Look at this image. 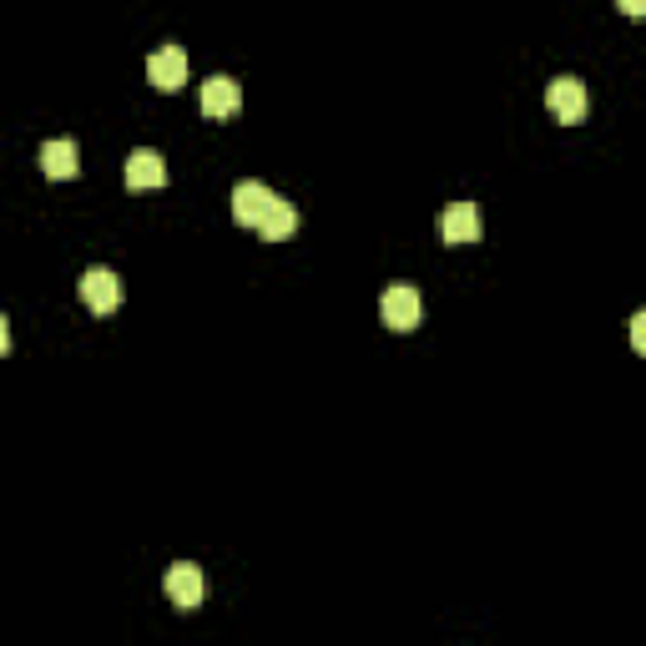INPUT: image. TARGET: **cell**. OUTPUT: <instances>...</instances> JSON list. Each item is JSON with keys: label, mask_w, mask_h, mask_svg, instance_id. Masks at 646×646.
Listing matches in <instances>:
<instances>
[{"label": "cell", "mask_w": 646, "mask_h": 646, "mask_svg": "<svg viewBox=\"0 0 646 646\" xmlns=\"http://www.w3.org/2000/svg\"><path fill=\"white\" fill-rule=\"evenodd\" d=\"M379 314H384V324H389L395 334H415L419 318H425V298H419L415 284H389V288H384V298H379Z\"/></svg>", "instance_id": "cell-1"}, {"label": "cell", "mask_w": 646, "mask_h": 646, "mask_svg": "<svg viewBox=\"0 0 646 646\" xmlns=\"http://www.w3.org/2000/svg\"><path fill=\"white\" fill-rule=\"evenodd\" d=\"M167 596H172L177 612H198V606L208 602V576H202V566L177 560V566L167 570Z\"/></svg>", "instance_id": "cell-2"}, {"label": "cell", "mask_w": 646, "mask_h": 646, "mask_svg": "<svg viewBox=\"0 0 646 646\" xmlns=\"http://www.w3.org/2000/svg\"><path fill=\"white\" fill-rule=\"evenodd\" d=\"M278 202V192L268 182H258V177H248V182L232 187V222H242V228H258V222L268 218V208Z\"/></svg>", "instance_id": "cell-3"}, {"label": "cell", "mask_w": 646, "mask_h": 646, "mask_svg": "<svg viewBox=\"0 0 646 646\" xmlns=\"http://www.w3.org/2000/svg\"><path fill=\"white\" fill-rule=\"evenodd\" d=\"M435 232H439V242H449V248L475 242L480 238V212H475V202H449V208L435 218Z\"/></svg>", "instance_id": "cell-4"}, {"label": "cell", "mask_w": 646, "mask_h": 646, "mask_svg": "<svg viewBox=\"0 0 646 646\" xmlns=\"http://www.w3.org/2000/svg\"><path fill=\"white\" fill-rule=\"evenodd\" d=\"M546 107L556 111V121L576 127V121L586 117V81H580V77H556L546 87Z\"/></svg>", "instance_id": "cell-5"}, {"label": "cell", "mask_w": 646, "mask_h": 646, "mask_svg": "<svg viewBox=\"0 0 646 646\" xmlns=\"http://www.w3.org/2000/svg\"><path fill=\"white\" fill-rule=\"evenodd\" d=\"M81 304H87L91 314L121 308V278L111 274V268H87V274H81Z\"/></svg>", "instance_id": "cell-6"}, {"label": "cell", "mask_w": 646, "mask_h": 646, "mask_svg": "<svg viewBox=\"0 0 646 646\" xmlns=\"http://www.w3.org/2000/svg\"><path fill=\"white\" fill-rule=\"evenodd\" d=\"M147 81L157 91H177L187 81V51L182 46H162V51L147 56Z\"/></svg>", "instance_id": "cell-7"}, {"label": "cell", "mask_w": 646, "mask_h": 646, "mask_svg": "<svg viewBox=\"0 0 646 646\" xmlns=\"http://www.w3.org/2000/svg\"><path fill=\"white\" fill-rule=\"evenodd\" d=\"M198 107H202V117H212V121L232 117V111L242 107V91H238V81H232V77H208V81H202V97H198Z\"/></svg>", "instance_id": "cell-8"}, {"label": "cell", "mask_w": 646, "mask_h": 646, "mask_svg": "<svg viewBox=\"0 0 646 646\" xmlns=\"http://www.w3.org/2000/svg\"><path fill=\"white\" fill-rule=\"evenodd\" d=\"M127 187H132V192H147V187H167L162 152H152V147H137V152L127 157Z\"/></svg>", "instance_id": "cell-9"}, {"label": "cell", "mask_w": 646, "mask_h": 646, "mask_svg": "<svg viewBox=\"0 0 646 646\" xmlns=\"http://www.w3.org/2000/svg\"><path fill=\"white\" fill-rule=\"evenodd\" d=\"M77 142L71 137H51V142L41 147V172L51 177V182H67V177H77Z\"/></svg>", "instance_id": "cell-10"}, {"label": "cell", "mask_w": 646, "mask_h": 646, "mask_svg": "<svg viewBox=\"0 0 646 646\" xmlns=\"http://www.w3.org/2000/svg\"><path fill=\"white\" fill-rule=\"evenodd\" d=\"M258 232H264V242H284V238H294L298 232V208L288 198H278L274 208H268V218L258 222Z\"/></svg>", "instance_id": "cell-11"}, {"label": "cell", "mask_w": 646, "mask_h": 646, "mask_svg": "<svg viewBox=\"0 0 646 646\" xmlns=\"http://www.w3.org/2000/svg\"><path fill=\"white\" fill-rule=\"evenodd\" d=\"M632 349H636V354H646V308L632 318Z\"/></svg>", "instance_id": "cell-12"}, {"label": "cell", "mask_w": 646, "mask_h": 646, "mask_svg": "<svg viewBox=\"0 0 646 646\" xmlns=\"http://www.w3.org/2000/svg\"><path fill=\"white\" fill-rule=\"evenodd\" d=\"M622 6V16H646V0H616Z\"/></svg>", "instance_id": "cell-13"}]
</instances>
